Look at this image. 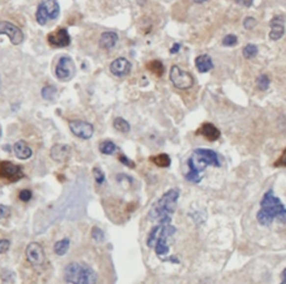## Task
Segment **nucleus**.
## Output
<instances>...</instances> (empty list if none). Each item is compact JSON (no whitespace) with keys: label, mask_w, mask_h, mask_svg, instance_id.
I'll list each match as a JSON object with an SVG mask.
<instances>
[{"label":"nucleus","mask_w":286,"mask_h":284,"mask_svg":"<svg viewBox=\"0 0 286 284\" xmlns=\"http://www.w3.org/2000/svg\"><path fill=\"white\" fill-rule=\"evenodd\" d=\"M101 275L85 253L74 255L63 270L64 284H101Z\"/></svg>","instance_id":"obj_1"},{"label":"nucleus","mask_w":286,"mask_h":284,"mask_svg":"<svg viewBox=\"0 0 286 284\" xmlns=\"http://www.w3.org/2000/svg\"><path fill=\"white\" fill-rule=\"evenodd\" d=\"M209 165L213 167H220L221 163L218 154L208 148L195 149L188 160L189 172L186 174V180L191 183H199L201 181V174Z\"/></svg>","instance_id":"obj_2"},{"label":"nucleus","mask_w":286,"mask_h":284,"mask_svg":"<svg viewBox=\"0 0 286 284\" xmlns=\"http://www.w3.org/2000/svg\"><path fill=\"white\" fill-rule=\"evenodd\" d=\"M260 209L257 213V221L261 225H271L274 221L286 223V208L283 203L268 189L260 201Z\"/></svg>","instance_id":"obj_3"},{"label":"nucleus","mask_w":286,"mask_h":284,"mask_svg":"<svg viewBox=\"0 0 286 284\" xmlns=\"http://www.w3.org/2000/svg\"><path fill=\"white\" fill-rule=\"evenodd\" d=\"M179 198V190L171 189L162 194L158 201L152 205L149 212V217L158 224H171L172 216L175 214L177 202Z\"/></svg>","instance_id":"obj_4"},{"label":"nucleus","mask_w":286,"mask_h":284,"mask_svg":"<svg viewBox=\"0 0 286 284\" xmlns=\"http://www.w3.org/2000/svg\"><path fill=\"white\" fill-rule=\"evenodd\" d=\"M176 233V227L171 224H156L153 226L147 237V245L155 250L156 255L164 258L169 254L168 240Z\"/></svg>","instance_id":"obj_5"},{"label":"nucleus","mask_w":286,"mask_h":284,"mask_svg":"<svg viewBox=\"0 0 286 284\" xmlns=\"http://www.w3.org/2000/svg\"><path fill=\"white\" fill-rule=\"evenodd\" d=\"M60 7L57 0H40L36 10V22L45 26L50 20H55L59 16Z\"/></svg>","instance_id":"obj_6"},{"label":"nucleus","mask_w":286,"mask_h":284,"mask_svg":"<svg viewBox=\"0 0 286 284\" xmlns=\"http://www.w3.org/2000/svg\"><path fill=\"white\" fill-rule=\"evenodd\" d=\"M76 72L73 59L70 56H62L55 67V76L60 82H70Z\"/></svg>","instance_id":"obj_7"},{"label":"nucleus","mask_w":286,"mask_h":284,"mask_svg":"<svg viewBox=\"0 0 286 284\" xmlns=\"http://www.w3.org/2000/svg\"><path fill=\"white\" fill-rule=\"evenodd\" d=\"M25 177L20 166L15 165L9 161H0V180L7 183H16Z\"/></svg>","instance_id":"obj_8"},{"label":"nucleus","mask_w":286,"mask_h":284,"mask_svg":"<svg viewBox=\"0 0 286 284\" xmlns=\"http://www.w3.org/2000/svg\"><path fill=\"white\" fill-rule=\"evenodd\" d=\"M170 80L176 88L180 91H186L193 86V77L186 71L181 70L179 66H172L170 70Z\"/></svg>","instance_id":"obj_9"},{"label":"nucleus","mask_w":286,"mask_h":284,"mask_svg":"<svg viewBox=\"0 0 286 284\" xmlns=\"http://www.w3.org/2000/svg\"><path fill=\"white\" fill-rule=\"evenodd\" d=\"M0 35H6L14 46L22 45L25 40V35L19 27L10 22H0Z\"/></svg>","instance_id":"obj_10"},{"label":"nucleus","mask_w":286,"mask_h":284,"mask_svg":"<svg viewBox=\"0 0 286 284\" xmlns=\"http://www.w3.org/2000/svg\"><path fill=\"white\" fill-rule=\"evenodd\" d=\"M26 259L33 266H42L46 261L44 247L37 242H31L26 247Z\"/></svg>","instance_id":"obj_11"},{"label":"nucleus","mask_w":286,"mask_h":284,"mask_svg":"<svg viewBox=\"0 0 286 284\" xmlns=\"http://www.w3.org/2000/svg\"><path fill=\"white\" fill-rule=\"evenodd\" d=\"M71 36L68 32L67 28L59 27L58 29L55 31H52L47 36V43L51 45L52 47L55 48H64L71 45Z\"/></svg>","instance_id":"obj_12"},{"label":"nucleus","mask_w":286,"mask_h":284,"mask_svg":"<svg viewBox=\"0 0 286 284\" xmlns=\"http://www.w3.org/2000/svg\"><path fill=\"white\" fill-rule=\"evenodd\" d=\"M70 129L72 134L80 140H90L94 134L93 125L88 121L74 119L70 121Z\"/></svg>","instance_id":"obj_13"},{"label":"nucleus","mask_w":286,"mask_h":284,"mask_svg":"<svg viewBox=\"0 0 286 284\" xmlns=\"http://www.w3.org/2000/svg\"><path fill=\"white\" fill-rule=\"evenodd\" d=\"M131 63L127 58H123V57L114 59L110 65V71L116 77L127 76L131 71Z\"/></svg>","instance_id":"obj_14"},{"label":"nucleus","mask_w":286,"mask_h":284,"mask_svg":"<svg viewBox=\"0 0 286 284\" xmlns=\"http://www.w3.org/2000/svg\"><path fill=\"white\" fill-rule=\"evenodd\" d=\"M72 148L65 144H56L51 149V158L58 163L66 162L71 156Z\"/></svg>","instance_id":"obj_15"},{"label":"nucleus","mask_w":286,"mask_h":284,"mask_svg":"<svg viewBox=\"0 0 286 284\" xmlns=\"http://www.w3.org/2000/svg\"><path fill=\"white\" fill-rule=\"evenodd\" d=\"M271 32H269V38L272 40H279L282 38V36L285 32V20L282 16H276L274 17L271 23Z\"/></svg>","instance_id":"obj_16"},{"label":"nucleus","mask_w":286,"mask_h":284,"mask_svg":"<svg viewBox=\"0 0 286 284\" xmlns=\"http://www.w3.org/2000/svg\"><path fill=\"white\" fill-rule=\"evenodd\" d=\"M197 134L198 135H203L210 142L218 141L220 137V131L211 123H204L199 127L198 131H197Z\"/></svg>","instance_id":"obj_17"},{"label":"nucleus","mask_w":286,"mask_h":284,"mask_svg":"<svg viewBox=\"0 0 286 284\" xmlns=\"http://www.w3.org/2000/svg\"><path fill=\"white\" fill-rule=\"evenodd\" d=\"M119 40V36L114 31H105L101 35L99 45L102 49L110 50L115 47L116 43Z\"/></svg>","instance_id":"obj_18"},{"label":"nucleus","mask_w":286,"mask_h":284,"mask_svg":"<svg viewBox=\"0 0 286 284\" xmlns=\"http://www.w3.org/2000/svg\"><path fill=\"white\" fill-rule=\"evenodd\" d=\"M14 152L16 157L23 161L29 160V158L33 156V149H31L29 147V145L23 140L16 142L14 145Z\"/></svg>","instance_id":"obj_19"},{"label":"nucleus","mask_w":286,"mask_h":284,"mask_svg":"<svg viewBox=\"0 0 286 284\" xmlns=\"http://www.w3.org/2000/svg\"><path fill=\"white\" fill-rule=\"evenodd\" d=\"M195 63H196L197 70H198L200 72H208L213 68L212 59L210 58V56L207 54H204L197 57Z\"/></svg>","instance_id":"obj_20"},{"label":"nucleus","mask_w":286,"mask_h":284,"mask_svg":"<svg viewBox=\"0 0 286 284\" xmlns=\"http://www.w3.org/2000/svg\"><path fill=\"white\" fill-rule=\"evenodd\" d=\"M146 67L148 71H150L156 77H161L163 75V72L166 71V67H164V65L160 60H151V62L147 64Z\"/></svg>","instance_id":"obj_21"},{"label":"nucleus","mask_w":286,"mask_h":284,"mask_svg":"<svg viewBox=\"0 0 286 284\" xmlns=\"http://www.w3.org/2000/svg\"><path fill=\"white\" fill-rule=\"evenodd\" d=\"M70 245H71L70 238H63V240L57 241L54 244L55 254L58 255V257H63V255H65L68 252V250H70Z\"/></svg>","instance_id":"obj_22"},{"label":"nucleus","mask_w":286,"mask_h":284,"mask_svg":"<svg viewBox=\"0 0 286 284\" xmlns=\"http://www.w3.org/2000/svg\"><path fill=\"white\" fill-rule=\"evenodd\" d=\"M150 160L153 164L161 168L169 167L171 164V158L169 157L168 154H159V155H156V156H152Z\"/></svg>","instance_id":"obj_23"},{"label":"nucleus","mask_w":286,"mask_h":284,"mask_svg":"<svg viewBox=\"0 0 286 284\" xmlns=\"http://www.w3.org/2000/svg\"><path fill=\"white\" fill-rule=\"evenodd\" d=\"M100 152L104 155H113L118 151V146H116L112 141H104L99 146Z\"/></svg>","instance_id":"obj_24"},{"label":"nucleus","mask_w":286,"mask_h":284,"mask_svg":"<svg viewBox=\"0 0 286 284\" xmlns=\"http://www.w3.org/2000/svg\"><path fill=\"white\" fill-rule=\"evenodd\" d=\"M113 127L116 129V131L123 134H128L130 132L131 126L128 121L122 118V117H116V118L113 120Z\"/></svg>","instance_id":"obj_25"},{"label":"nucleus","mask_w":286,"mask_h":284,"mask_svg":"<svg viewBox=\"0 0 286 284\" xmlns=\"http://www.w3.org/2000/svg\"><path fill=\"white\" fill-rule=\"evenodd\" d=\"M42 97L46 100H53L55 98L56 94H57V89L55 86H52V85H48V86L43 87L42 89Z\"/></svg>","instance_id":"obj_26"},{"label":"nucleus","mask_w":286,"mask_h":284,"mask_svg":"<svg viewBox=\"0 0 286 284\" xmlns=\"http://www.w3.org/2000/svg\"><path fill=\"white\" fill-rule=\"evenodd\" d=\"M257 54H259V48H257L256 45L248 44V45H246V46L244 47V49H243V56H244V58L252 59Z\"/></svg>","instance_id":"obj_27"},{"label":"nucleus","mask_w":286,"mask_h":284,"mask_svg":"<svg viewBox=\"0 0 286 284\" xmlns=\"http://www.w3.org/2000/svg\"><path fill=\"white\" fill-rule=\"evenodd\" d=\"M256 83H257V87H259V89H260V91H267L269 87V84H271V79L268 78L267 75L261 74L259 76Z\"/></svg>","instance_id":"obj_28"},{"label":"nucleus","mask_w":286,"mask_h":284,"mask_svg":"<svg viewBox=\"0 0 286 284\" xmlns=\"http://www.w3.org/2000/svg\"><path fill=\"white\" fill-rule=\"evenodd\" d=\"M93 176L95 178V182L99 185H102L104 182H105V174H104L103 170L99 167L93 168Z\"/></svg>","instance_id":"obj_29"},{"label":"nucleus","mask_w":286,"mask_h":284,"mask_svg":"<svg viewBox=\"0 0 286 284\" xmlns=\"http://www.w3.org/2000/svg\"><path fill=\"white\" fill-rule=\"evenodd\" d=\"M91 235H92V238H93V240L96 241V242H103L104 241L103 231L101 230L100 227H98V226H94L93 229H92Z\"/></svg>","instance_id":"obj_30"},{"label":"nucleus","mask_w":286,"mask_h":284,"mask_svg":"<svg viewBox=\"0 0 286 284\" xmlns=\"http://www.w3.org/2000/svg\"><path fill=\"white\" fill-rule=\"evenodd\" d=\"M237 42H238L237 36L231 34V35L225 36L224 39H223V45L224 46H227V47H233V46H235Z\"/></svg>","instance_id":"obj_31"},{"label":"nucleus","mask_w":286,"mask_h":284,"mask_svg":"<svg viewBox=\"0 0 286 284\" xmlns=\"http://www.w3.org/2000/svg\"><path fill=\"white\" fill-rule=\"evenodd\" d=\"M18 197H19L20 201H23V202H25V203L26 202H29L31 200V197H33V193H31L30 189H22L19 192Z\"/></svg>","instance_id":"obj_32"},{"label":"nucleus","mask_w":286,"mask_h":284,"mask_svg":"<svg viewBox=\"0 0 286 284\" xmlns=\"http://www.w3.org/2000/svg\"><path fill=\"white\" fill-rule=\"evenodd\" d=\"M244 28L245 29H247V30H252L254 27H255L257 25V22H256V19L255 18H253V17H246L244 19Z\"/></svg>","instance_id":"obj_33"},{"label":"nucleus","mask_w":286,"mask_h":284,"mask_svg":"<svg viewBox=\"0 0 286 284\" xmlns=\"http://www.w3.org/2000/svg\"><path fill=\"white\" fill-rule=\"evenodd\" d=\"M10 241L8 238H0V254H3L8 252L10 249Z\"/></svg>","instance_id":"obj_34"},{"label":"nucleus","mask_w":286,"mask_h":284,"mask_svg":"<svg viewBox=\"0 0 286 284\" xmlns=\"http://www.w3.org/2000/svg\"><path fill=\"white\" fill-rule=\"evenodd\" d=\"M119 161L122 163L123 165H126L127 167H130V168H134L135 167V164L133 161H131L130 158H128L126 155H123V154H121L119 156Z\"/></svg>","instance_id":"obj_35"},{"label":"nucleus","mask_w":286,"mask_h":284,"mask_svg":"<svg viewBox=\"0 0 286 284\" xmlns=\"http://www.w3.org/2000/svg\"><path fill=\"white\" fill-rule=\"evenodd\" d=\"M275 167H286V148L284 152L282 153V155L277 158V161L274 163Z\"/></svg>","instance_id":"obj_36"},{"label":"nucleus","mask_w":286,"mask_h":284,"mask_svg":"<svg viewBox=\"0 0 286 284\" xmlns=\"http://www.w3.org/2000/svg\"><path fill=\"white\" fill-rule=\"evenodd\" d=\"M10 215V208H8L6 205H1L0 204V220L2 218H6L7 216Z\"/></svg>","instance_id":"obj_37"},{"label":"nucleus","mask_w":286,"mask_h":284,"mask_svg":"<svg viewBox=\"0 0 286 284\" xmlns=\"http://www.w3.org/2000/svg\"><path fill=\"white\" fill-rule=\"evenodd\" d=\"M235 1L238 3L240 6H244V7H251L253 5L254 0H235Z\"/></svg>","instance_id":"obj_38"},{"label":"nucleus","mask_w":286,"mask_h":284,"mask_svg":"<svg viewBox=\"0 0 286 284\" xmlns=\"http://www.w3.org/2000/svg\"><path fill=\"white\" fill-rule=\"evenodd\" d=\"M180 47H181L180 44H173V46L170 48V54L175 55V54H177V52H179Z\"/></svg>","instance_id":"obj_39"},{"label":"nucleus","mask_w":286,"mask_h":284,"mask_svg":"<svg viewBox=\"0 0 286 284\" xmlns=\"http://www.w3.org/2000/svg\"><path fill=\"white\" fill-rule=\"evenodd\" d=\"M281 277H282V281L280 284H286V267L283 270V272H282Z\"/></svg>","instance_id":"obj_40"},{"label":"nucleus","mask_w":286,"mask_h":284,"mask_svg":"<svg viewBox=\"0 0 286 284\" xmlns=\"http://www.w3.org/2000/svg\"><path fill=\"white\" fill-rule=\"evenodd\" d=\"M195 1L197 3H201V2H206V1H208V0H195Z\"/></svg>","instance_id":"obj_41"},{"label":"nucleus","mask_w":286,"mask_h":284,"mask_svg":"<svg viewBox=\"0 0 286 284\" xmlns=\"http://www.w3.org/2000/svg\"><path fill=\"white\" fill-rule=\"evenodd\" d=\"M0 136H1V127H0Z\"/></svg>","instance_id":"obj_42"}]
</instances>
